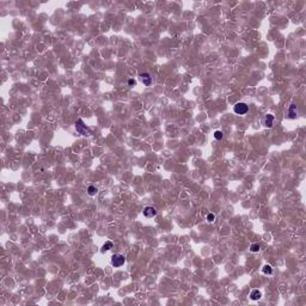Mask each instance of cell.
I'll list each match as a JSON object with an SVG mask.
<instances>
[{"label":"cell","instance_id":"1","mask_svg":"<svg viewBox=\"0 0 306 306\" xmlns=\"http://www.w3.org/2000/svg\"><path fill=\"white\" fill-rule=\"evenodd\" d=\"M76 131H77L79 134L84 135V136H90V135L92 134L91 131H88V129L86 128V124H84V121H83L81 118H79V120L76 122Z\"/></svg>","mask_w":306,"mask_h":306},{"label":"cell","instance_id":"2","mask_svg":"<svg viewBox=\"0 0 306 306\" xmlns=\"http://www.w3.org/2000/svg\"><path fill=\"white\" fill-rule=\"evenodd\" d=\"M233 111H235L237 115H245L249 111V106H248L246 103L239 102V103H237L235 106H233Z\"/></svg>","mask_w":306,"mask_h":306},{"label":"cell","instance_id":"3","mask_svg":"<svg viewBox=\"0 0 306 306\" xmlns=\"http://www.w3.org/2000/svg\"><path fill=\"white\" fill-rule=\"evenodd\" d=\"M126 262V258L121 254H115L111 256V265L113 267H122Z\"/></svg>","mask_w":306,"mask_h":306},{"label":"cell","instance_id":"4","mask_svg":"<svg viewBox=\"0 0 306 306\" xmlns=\"http://www.w3.org/2000/svg\"><path fill=\"white\" fill-rule=\"evenodd\" d=\"M274 121H275L274 115L267 114V115H264V117H263V120H262V123H263V126H264L265 128H272L273 126H274Z\"/></svg>","mask_w":306,"mask_h":306},{"label":"cell","instance_id":"5","mask_svg":"<svg viewBox=\"0 0 306 306\" xmlns=\"http://www.w3.org/2000/svg\"><path fill=\"white\" fill-rule=\"evenodd\" d=\"M143 217H146V218H153V217H155L157 215V209L154 208V207H151V206H148V207H145L143 208Z\"/></svg>","mask_w":306,"mask_h":306},{"label":"cell","instance_id":"6","mask_svg":"<svg viewBox=\"0 0 306 306\" xmlns=\"http://www.w3.org/2000/svg\"><path fill=\"white\" fill-rule=\"evenodd\" d=\"M288 118H295L297 117V105L295 104H291L287 109V115Z\"/></svg>","mask_w":306,"mask_h":306},{"label":"cell","instance_id":"7","mask_svg":"<svg viewBox=\"0 0 306 306\" xmlns=\"http://www.w3.org/2000/svg\"><path fill=\"white\" fill-rule=\"evenodd\" d=\"M140 79H141L142 84L146 85V86H150L152 84V77L148 73H141L140 74Z\"/></svg>","mask_w":306,"mask_h":306},{"label":"cell","instance_id":"8","mask_svg":"<svg viewBox=\"0 0 306 306\" xmlns=\"http://www.w3.org/2000/svg\"><path fill=\"white\" fill-rule=\"evenodd\" d=\"M250 298L253 300H260L262 298V292L258 291V290H253L250 293Z\"/></svg>","mask_w":306,"mask_h":306},{"label":"cell","instance_id":"9","mask_svg":"<svg viewBox=\"0 0 306 306\" xmlns=\"http://www.w3.org/2000/svg\"><path fill=\"white\" fill-rule=\"evenodd\" d=\"M262 273H263L264 275H272V274H273V268H272V265H269V264L263 265Z\"/></svg>","mask_w":306,"mask_h":306},{"label":"cell","instance_id":"10","mask_svg":"<svg viewBox=\"0 0 306 306\" xmlns=\"http://www.w3.org/2000/svg\"><path fill=\"white\" fill-rule=\"evenodd\" d=\"M113 243L111 242H105L104 244H103V246H102V253H105V251H109L110 249H113Z\"/></svg>","mask_w":306,"mask_h":306},{"label":"cell","instance_id":"11","mask_svg":"<svg viewBox=\"0 0 306 306\" xmlns=\"http://www.w3.org/2000/svg\"><path fill=\"white\" fill-rule=\"evenodd\" d=\"M260 250H261V246H260L258 243H254V244L250 245V251H251V253H258Z\"/></svg>","mask_w":306,"mask_h":306},{"label":"cell","instance_id":"12","mask_svg":"<svg viewBox=\"0 0 306 306\" xmlns=\"http://www.w3.org/2000/svg\"><path fill=\"white\" fill-rule=\"evenodd\" d=\"M97 188L96 187H93V185H90L88 188H87V194L90 195V196H95L96 194H97Z\"/></svg>","mask_w":306,"mask_h":306},{"label":"cell","instance_id":"13","mask_svg":"<svg viewBox=\"0 0 306 306\" xmlns=\"http://www.w3.org/2000/svg\"><path fill=\"white\" fill-rule=\"evenodd\" d=\"M214 138H215V140L220 141V140H223V139H224V133H223L221 131H217V132L214 133Z\"/></svg>","mask_w":306,"mask_h":306},{"label":"cell","instance_id":"14","mask_svg":"<svg viewBox=\"0 0 306 306\" xmlns=\"http://www.w3.org/2000/svg\"><path fill=\"white\" fill-rule=\"evenodd\" d=\"M215 220V214L214 213H208L207 214V221L208 223H213Z\"/></svg>","mask_w":306,"mask_h":306},{"label":"cell","instance_id":"15","mask_svg":"<svg viewBox=\"0 0 306 306\" xmlns=\"http://www.w3.org/2000/svg\"><path fill=\"white\" fill-rule=\"evenodd\" d=\"M128 84H129L131 86H134V85L136 84V81H135L134 79H129V80H128Z\"/></svg>","mask_w":306,"mask_h":306}]
</instances>
